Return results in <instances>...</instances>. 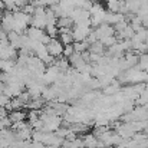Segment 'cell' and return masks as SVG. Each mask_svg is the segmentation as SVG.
I'll list each match as a JSON object with an SVG mask.
<instances>
[{
	"label": "cell",
	"instance_id": "2",
	"mask_svg": "<svg viewBox=\"0 0 148 148\" xmlns=\"http://www.w3.org/2000/svg\"><path fill=\"white\" fill-rule=\"evenodd\" d=\"M82 140H84V148H99V147H103V145H102V143L99 141L94 134H86Z\"/></svg>",
	"mask_w": 148,
	"mask_h": 148
},
{
	"label": "cell",
	"instance_id": "7",
	"mask_svg": "<svg viewBox=\"0 0 148 148\" xmlns=\"http://www.w3.org/2000/svg\"><path fill=\"white\" fill-rule=\"evenodd\" d=\"M4 9H6V7H4V4H3V1L0 0V13H1V12H3Z\"/></svg>",
	"mask_w": 148,
	"mask_h": 148
},
{
	"label": "cell",
	"instance_id": "6",
	"mask_svg": "<svg viewBox=\"0 0 148 148\" xmlns=\"http://www.w3.org/2000/svg\"><path fill=\"white\" fill-rule=\"evenodd\" d=\"M10 99H12V98H9L7 95L0 94V106H1V108H6V106L10 103Z\"/></svg>",
	"mask_w": 148,
	"mask_h": 148
},
{
	"label": "cell",
	"instance_id": "3",
	"mask_svg": "<svg viewBox=\"0 0 148 148\" xmlns=\"http://www.w3.org/2000/svg\"><path fill=\"white\" fill-rule=\"evenodd\" d=\"M7 118L10 119V122H12V125H13V124H17V122L25 121V119L27 118V115H26L23 111H12V112H9Z\"/></svg>",
	"mask_w": 148,
	"mask_h": 148
},
{
	"label": "cell",
	"instance_id": "1",
	"mask_svg": "<svg viewBox=\"0 0 148 148\" xmlns=\"http://www.w3.org/2000/svg\"><path fill=\"white\" fill-rule=\"evenodd\" d=\"M46 49H48V53H49L52 58H60L62 53H63V45L60 43L59 39L56 38H52L49 40V43L46 45Z\"/></svg>",
	"mask_w": 148,
	"mask_h": 148
},
{
	"label": "cell",
	"instance_id": "8",
	"mask_svg": "<svg viewBox=\"0 0 148 148\" xmlns=\"http://www.w3.org/2000/svg\"><path fill=\"white\" fill-rule=\"evenodd\" d=\"M43 148H55V147H49V145H45Z\"/></svg>",
	"mask_w": 148,
	"mask_h": 148
},
{
	"label": "cell",
	"instance_id": "4",
	"mask_svg": "<svg viewBox=\"0 0 148 148\" xmlns=\"http://www.w3.org/2000/svg\"><path fill=\"white\" fill-rule=\"evenodd\" d=\"M108 1V9L111 13H119L121 7L124 6L122 0H106Z\"/></svg>",
	"mask_w": 148,
	"mask_h": 148
},
{
	"label": "cell",
	"instance_id": "5",
	"mask_svg": "<svg viewBox=\"0 0 148 148\" xmlns=\"http://www.w3.org/2000/svg\"><path fill=\"white\" fill-rule=\"evenodd\" d=\"M75 53V50H73V43L72 45H66V46H63V53H62V56L63 58H71L72 55Z\"/></svg>",
	"mask_w": 148,
	"mask_h": 148
}]
</instances>
